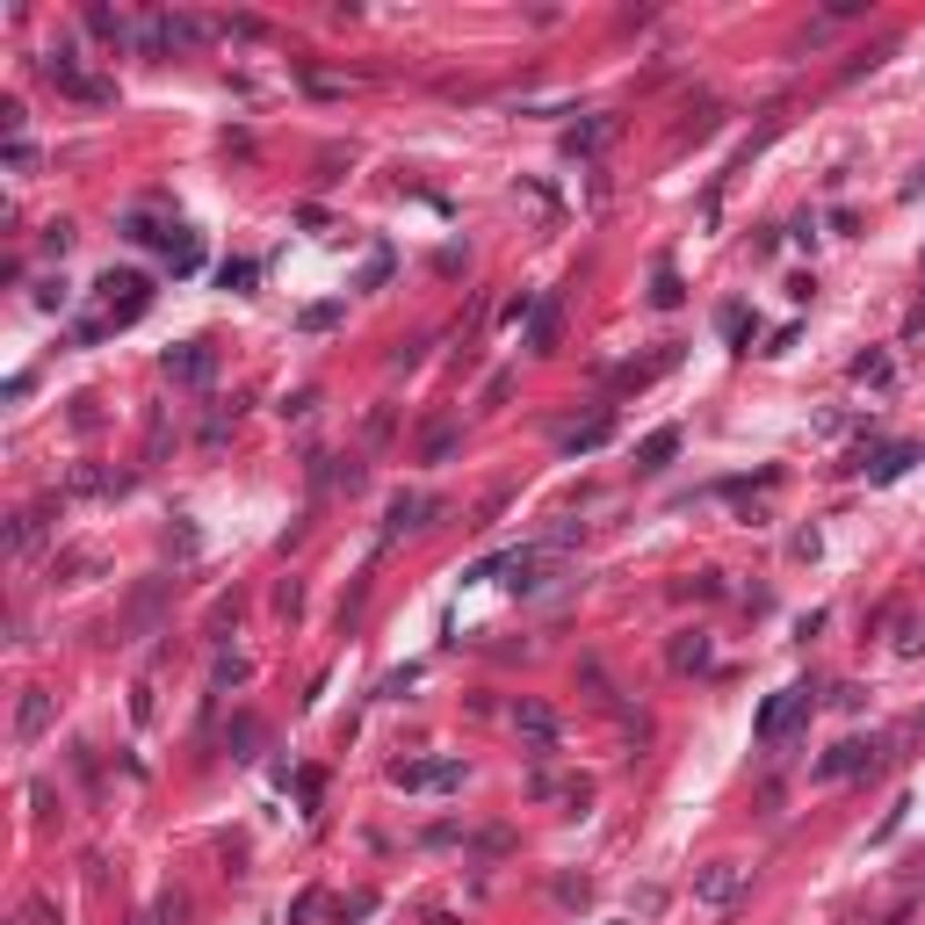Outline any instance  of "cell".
<instances>
[{
  "mask_svg": "<svg viewBox=\"0 0 925 925\" xmlns=\"http://www.w3.org/2000/svg\"><path fill=\"white\" fill-rule=\"evenodd\" d=\"M44 80H51L59 94H73V102H88V109L116 102V88H109V80H94L88 65H80V51H73V44H51V51H44Z\"/></svg>",
  "mask_w": 925,
  "mask_h": 925,
  "instance_id": "obj_1",
  "label": "cell"
},
{
  "mask_svg": "<svg viewBox=\"0 0 925 925\" xmlns=\"http://www.w3.org/2000/svg\"><path fill=\"white\" fill-rule=\"evenodd\" d=\"M803 716H810V687H781V695L759 709V723H752V730H759V744H781L795 723H803Z\"/></svg>",
  "mask_w": 925,
  "mask_h": 925,
  "instance_id": "obj_2",
  "label": "cell"
},
{
  "mask_svg": "<svg viewBox=\"0 0 925 925\" xmlns=\"http://www.w3.org/2000/svg\"><path fill=\"white\" fill-rule=\"evenodd\" d=\"M196 37H203V22H188V16H167V8L137 22V44H145V51H188Z\"/></svg>",
  "mask_w": 925,
  "mask_h": 925,
  "instance_id": "obj_3",
  "label": "cell"
},
{
  "mask_svg": "<svg viewBox=\"0 0 925 925\" xmlns=\"http://www.w3.org/2000/svg\"><path fill=\"white\" fill-rule=\"evenodd\" d=\"M695 896H701V904H716V911L738 904V896H744V867H738V861H709V867L695 875Z\"/></svg>",
  "mask_w": 925,
  "mask_h": 925,
  "instance_id": "obj_4",
  "label": "cell"
},
{
  "mask_svg": "<svg viewBox=\"0 0 925 925\" xmlns=\"http://www.w3.org/2000/svg\"><path fill=\"white\" fill-rule=\"evenodd\" d=\"M102 304H109V319H137L152 304V289H145V275H102Z\"/></svg>",
  "mask_w": 925,
  "mask_h": 925,
  "instance_id": "obj_5",
  "label": "cell"
},
{
  "mask_svg": "<svg viewBox=\"0 0 925 925\" xmlns=\"http://www.w3.org/2000/svg\"><path fill=\"white\" fill-rule=\"evenodd\" d=\"M398 789H455L463 781V767L455 759H420V767H391Z\"/></svg>",
  "mask_w": 925,
  "mask_h": 925,
  "instance_id": "obj_6",
  "label": "cell"
},
{
  "mask_svg": "<svg viewBox=\"0 0 925 925\" xmlns=\"http://www.w3.org/2000/svg\"><path fill=\"white\" fill-rule=\"evenodd\" d=\"M875 752H882V744H861V738L832 744V752L818 759V781H839V774H853V767H875Z\"/></svg>",
  "mask_w": 925,
  "mask_h": 925,
  "instance_id": "obj_7",
  "label": "cell"
},
{
  "mask_svg": "<svg viewBox=\"0 0 925 925\" xmlns=\"http://www.w3.org/2000/svg\"><path fill=\"white\" fill-rule=\"evenodd\" d=\"M514 723H521V738H528V744H543V752L557 744V716H549L543 701H521V709H514Z\"/></svg>",
  "mask_w": 925,
  "mask_h": 925,
  "instance_id": "obj_8",
  "label": "cell"
},
{
  "mask_svg": "<svg viewBox=\"0 0 925 925\" xmlns=\"http://www.w3.org/2000/svg\"><path fill=\"white\" fill-rule=\"evenodd\" d=\"M210 348H203V340H188V348H174L167 354V377H182V383H203V377H210Z\"/></svg>",
  "mask_w": 925,
  "mask_h": 925,
  "instance_id": "obj_9",
  "label": "cell"
},
{
  "mask_svg": "<svg viewBox=\"0 0 925 925\" xmlns=\"http://www.w3.org/2000/svg\"><path fill=\"white\" fill-rule=\"evenodd\" d=\"M44 723H51V695H44V687H30L22 709H16V738H44Z\"/></svg>",
  "mask_w": 925,
  "mask_h": 925,
  "instance_id": "obj_10",
  "label": "cell"
},
{
  "mask_svg": "<svg viewBox=\"0 0 925 925\" xmlns=\"http://www.w3.org/2000/svg\"><path fill=\"white\" fill-rule=\"evenodd\" d=\"M557 333H564V311H557V304H535V319H528V348H535V354H549V348H557Z\"/></svg>",
  "mask_w": 925,
  "mask_h": 925,
  "instance_id": "obj_11",
  "label": "cell"
},
{
  "mask_svg": "<svg viewBox=\"0 0 925 925\" xmlns=\"http://www.w3.org/2000/svg\"><path fill=\"white\" fill-rule=\"evenodd\" d=\"M672 455H680V426H658V434L644 441V471H666Z\"/></svg>",
  "mask_w": 925,
  "mask_h": 925,
  "instance_id": "obj_12",
  "label": "cell"
},
{
  "mask_svg": "<svg viewBox=\"0 0 925 925\" xmlns=\"http://www.w3.org/2000/svg\"><path fill=\"white\" fill-rule=\"evenodd\" d=\"M911 463H918V449H911V441H896V449H882V455H875V485H890V477H904Z\"/></svg>",
  "mask_w": 925,
  "mask_h": 925,
  "instance_id": "obj_13",
  "label": "cell"
},
{
  "mask_svg": "<svg viewBox=\"0 0 925 925\" xmlns=\"http://www.w3.org/2000/svg\"><path fill=\"white\" fill-rule=\"evenodd\" d=\"M88 30L102 37V44H131V37H137L131 22H123V16H109V8H88Z\"/></svg>",
  "mask_w": 925,
  "mask_h": 925,
  "instance_id": "obj_14",
  "label": "cell"
},
{
  "mask_svg": "<svg viewBox=\"0 0 925 925\" xmlns=\"http://www.w3.org/2000/svg\"><path fill=\"white\" fill-rule=\"evenodd\" d=\"M426 514H434V500H398L391 506V535L398 528H426Z\"/></svg>",
  "mask_w": 925,
  "mask_h": 925,
  "instance_id": "obj_15",
  "label": "cell"
},
{
  "mask_svg": "<svg viewBox=\"0 0 925 925\" xmlns=\"http://www.w3.org/2000/svg\"><path fill=\"white\" fill-rule=\"evenodd\" d=\"M607 426H615V420H607V412H600V420H586V426H578L572 441H564V449H572V455H578V449H600V441H607Z\"/></svg>",
  "mask_w": 925,
  "mask_h": 925,
  "instance_id": "obj_16",
  "label": "cell"
},
{
  "mask_svg": "<svg viewBox=\"0 0 925 925\" xmlns=\"http://www.w3.org/2000/svg\"><path fill=\"white\" fill-rule=\"evenodd\" d=\"M600 137H607V123H578V131L564 137V152H593V145H600Z\"/></svg>",
  "mask_w": 925,
  "mask_h": 925,
  "instance_id": "obj_17",
  "label": "cell"
},
{
  "mask_svg": "<svg viewBox=\"0 0 925 925\" xmlns=\"http://www.w3.org/2000/svg\"><path fill=\"white\" fill-rule=\"evenodd\" d=\"M701 658H709V644H701V637H680V644H672V666H701Z\"/></svg>",
  "mask_w": 925,
  "mask_h": 925,
  "instance_id": "obj_18",
  "label": "cell"
},
{
  "mask_svg": "<svg viewBox=\"0 0 925 925\" xmlns=\"http://www.w3.org/2000/svg\"><path fill=\"white\" fill-rule=\"evenodd\" d=\"M651 297L672 311V304H680V275H672V268H658V289H651Z\"/></svg>",
  "mask_w": 925,
  "mask_h": 925,
  "instance_id": "obj_19",
  "label": "cell"
}]
</instances>
